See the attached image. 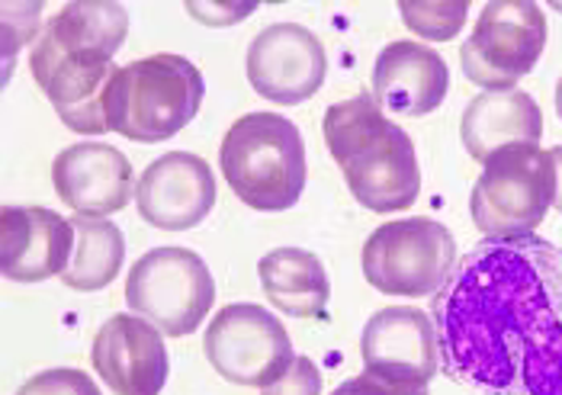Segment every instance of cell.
I'll list each match as a JSON object with an SVG mask.
<instances>
[{
  "label": "cell",
  "mask_w": 562,
  "mask_h": 395,
  "mask_svg": "<svg viewBox=\"0 0 562 395\" xmlns=\"http://www.w3.org/2000/svg\"><path fill=\"white\" fill-rule=\"evenodd\" d=\"M447 380L476 395H562V248L485 238L431 303Z\"/></svg>",
  "instance_id": "1"
},
{
  "label": "cell",
  "mask_w": 562,
  "mask_h": 395,
  "mask_svg": "<svg viewBox=\"0 0 562 395\" xmlns=\"http://www.w3.org/2000/svg\"><path fill=\"white\" fill-rule=\"evenodd\" d=\"M126 36L130 13L110 0H75L48 16L40 43L30 52V71L68 129L85 135L110 132L106 90L120 71L113 58Z\"/></svg>",
  "instance_id": "2"
},
{
  "label": "cell",
  "mask_w": 562,
  "mask_h": 395,
  "mask_svg": "<svg viewBox=\"0 0 562 395\" xmlns=\"http://www.w3.org/2000/svg\"><path fill=\"white\" fill-rule=\"evenodd\" d=\"M325 145L338 161L350 196L370 213H402L422 193L415 142L386 120L370 93L328 106L322 123Z\"/></svg>",
  "instance_id": "3"
},
{
  "label": "cell",
  "mask_w": 562,
  "mask_h": 395,
  "mask_svg": "<svg viewBox=\"0 0 562 395\" xmlns=\"http://www.w3.org/2000/svg\"><path fill=\"white\" fill-rule=\"evenodd\" d=\"M218 168L245 206L258 213L293 210L308 177L303 132L280 113H248L225 132Z\"/></svg>",
  "instance_id": "4"
},
{
  "label": "cell",
  "mask_w": 562,
  "mask_h": 395,
  "mask_svg": "<svg viewBox=\"0 0 562 395\" xmlns=\"http://www.w3.org/2000/svg\"><path fill=\"white\" fill-rule=\"evenodd\" d=\"M206 97L200 68L183 55H151L120 68L106 90V126L132 142H168L187 129Z\"/></svg>",
  "instance_id": "5"
},
{
  "label": "cell",
  "mask_w": 562,
  "mask_h": 395,
  "mask_svg": "<svg viewBox=\"0 0 562 395\" xmlns=\"http://www.w3.org/2000/svg\"><path fill=\"white\" fill-rule=\"evenodd\" d=\"M557 200V165L540 145H508L482 161L470 213L485 238H524Z\"/></svg>",
  "instance_id": "6"
},
{
  "label": "cell",
  "mask_w": 562,
  "mask_h": 395,
  "mask_svg": "<svg viewBox=\"0 0 562 395\" xmlns=\"http://www.w3.org/2000/svg\"><path fill=\"white\" fill-rule=\"evenodd\" d=\"M460 261L457 238L443 222L412 216L380 225L363 245V276L386 296H434Z\"/></svg>",
  "instance_id": "7"
},
{
  "label": "cell",
  "mask_w": 562,
  "mask_h": 395,
  "mask_svg": "<svg viewBox=\"0 0 562 395\" xmlns=\"http://www.w3.org/2000/svg\"><path fill=\"white\" fill-rule=\"evenodd\" d=\"M213 303L216 280L190 248H151L126 276V306L171 338L193 335Z\"/></svg>",
  "instance_id": "8"
},
{
  "label": "cell",
  "mask_w": 562,
  "mask_h": 395,
  "mask_svg": "<svg viewBox=\"0 0 562 395\" xmlns=\"http://www.w3.org/2000/svg\"><path fill=\"white\" fill-rule=\"evenodd\" d=\"M547 48V16L530 0H492L482 7L473 36L460 48L467 81L482 90H515Z\"/></svg>",
  "instance_id": "9"
},
{
  "label": "cell",
  "mask_w": 562,
  "mask_h": 395,
  "mask_svg": "<svg viewBox=\"0 0 562 395\" xmlns=\"http://www.w3.org/2000/svg\"><path fill=\"white\" fill-rule=\"evenodd\" d=\"M203 351L222 380L235 386H270L296 360L280 318L255 303L218 308L203 335Z\"/></svg>",
  "instance_id": "10"
},
{
  "label": "cell",
  "mask_w": 562,
  "mask_h": 395,
  "mask_svg": "<svg viewBox=\"0 0 562 395\" xmlns=\"http://www.w3.org/2000/svg\"><path fill=\"white\" fill-rule=\"evenodd\" d=\"M360 357L363 373L392 395H428L440 366L431 315L412 306L380 308L363 325Z\"/></svg>",
  "instance_id": "11"
},
{
  "label": "cell",
  "mask_w": 562,
  "mask_h": 395,
  "mask_svg": "<svg viewBox=\"0 0 562 395\" xmlns=\"http://www.w3.org/2000/svg\"><path fill=\"white\" fill-rule=\"evenodd\" d=\"M248 84L270 103L296 106L315 97L325 75L328 55L312 30L300 23H270L248 45Z\"/></svg>",
  "instance_id": "12"
},
{
  "label": "cell",
  "mask_w": 562,
  "mask_h": 395,
  "mask_svg": "<svg viewBox=\"0 0 562 395\" xmlns=\"http://www.w3.org/2000/svg\"><path fill=\"white\" fill-rule=\"evenodd\" d=\"M90 363L116 395H161L171 357L161 331L142 315H113L93 335Z\"/></svg>",
  "instance_id": "13"
},
{
  "label": "cell",
  "mask_w": 562,
  "mask_h": 395,
  "mask_svg": "<svg viewBox=\"0 0 562 395\" xmlns=\"http://www.w3.org/2000/svg\"><path fill=\"white\" fill-rule=\"evenodd\" d=\"M138 216L161 232L196 228L216 206L213 168L193 151H168L135 183Z\"/></svg>",
  "instance_id": "14"
},
{
  "label": "cell",
  "mask_w": 562,
  "mask_h": 395,
  "mask_svg": "<svg viewBox=\"0 0 562 395\" xmlns=\"http://www.w3.org/2000/svg\"><path fill=\"white\" fill-rule=\"evenodd\" d=\"M52 183L65 206L78 216L106 219L126 210L135 193L130 158L103 142H81L52 161Z\"/></svg>",
  "instance_id": "15"
},
{
  "label": "cell",
  "mask_w": 562,
  "mask_h": 395,
  "mask_svg": "<svg viewBox=\"0 0 562 395\" xmlns=\"http://www.w3.org/2000/svg\"><path fill=\"white\" fill-rule=\"evenodd\" d=\"M0 251L7 280L43 283L68 270L75 255V225L45 206H3Z\"/></svg>",
  "instance_id": "16"
},
{
  "label": "cell",
  "mask_w": 562,
  "mask_h": 395,
  "mask_svg": "<svg viewBox=\"0 0 562 395\" xmlns=\"http://www.w3.org/2000/svg\"><path fill=\"white\" fill-rule=\"evenodd\" d=\"M450 90L447 61L422 43H390L373 65V100L395 116H428Z\"/></svg>",
  "instance_id": "17"
},
{
  "label": "cell",
  "mask_w": 562,
  "mask_h": 395,
  "mask_svg": "<svg viewBox=\"0 0 562 395\" xmlns=\"http://www.w3.org/2000/svg\"><path fill=\"white\" fill-rule=\"evenodd\" d=\"M460 135L479 165L508 145H540L543 113L527 90H482L470 100Z\"/></svg>",
  "instance_id": "18"
},
{
  "label": "cell",
  "mask_w": 562,
  "mask_h": 395,
  "mask_svg": "<svg viewBox=\"0 0 562 395\" xmlns=\"http://www.w3.org/2000/svg\"><path fill=\"white\" fill-rule=\"evenodd\" d=\"M258 276L263 296L283 315H290V318H322L325 315L328 300H331V283L325 273V263L312 251L277 248L260 258Z\"/></svg>",
  "instance_id": "19"
},
{
  "label": "cell",
  "mask_w": 562,
  "mask_h": 395,
  "mask_svg": "<svg viewBox=\"0 0 562 395\" xmlns=\"http://www.w3.org/2000/svg\"><path fill=\"white\" fill-rule=\"evenodd\" d=\"M75 255L68 270L61 273V283L78 293H97L110 286L126 258V235L110 219H90L75 216Z\"/></svg>",
  "instance_id": "20"
},
{
  "label": "cell",
  "mask_w": 562,
  "mask_h": 395,
  "mask_svg": "<svg viewBox=\"0 0 562 395\" xmlns=\"http://www.w3.org/2000/svg\"><path fill=\"white\" fill-rule=\"evenodd\" d=\"M398 13L412 33H418L428 43H450L460 36L470 0H402Z\"/></svg>",
  "instance_id": "21"
},
{
  "label": "cell",
  "mask_w": 562,
  "mask_h": 395,
  "mask_svg": "<svg viewBox=\"0 0 562 395\" xmlns=\"http://www.w3.org/2000/svg\"><path fill=\"white\" fill-rule=\"evenodd\" d=\"M16 395H100V386L87 376L85 370L55 366V370H43L33 380H26Z\"/></svg>",
  "instance_id": "22"
},
{
  "label": "cell",
  "mask_w": 562,
  "mask_h": 395,
  "mask_svg": "<svg viewBox=\"0 0 562 395\" xmlns=\"http://www.w3.org/2000/svg\"><path fill=\"white\" fill-rule=\"evenodd\" d=\"M260 395H322V373H318L315 360L296 357L290 363V370L280 380H273L270 386H263Z\"/></svg>",
  "instance_id": "23"
},
{
  "label": "cell",
  "mask_w": 562,
  "mask_h": 395,
  "mask_svg": "<svg viewBox=\"0 0 562 395\" xmlns=\"http://www.w3.org/2000/svg\"><path fill=\"white\" fill-rule=\"evenodd\" d=\"M187 10H190L196 20L210 23V26H228V23H238L241 16L255 13L258 3H241V7H225V3H187Z\"/></svg>",
  "instance_id": "24"
},
{
  "label": "cell",
  "mask_w": 562,
  "mask_h": 395,
  "mask_svg": "<svg viewBox=\"0 0 562 395\" xmlns=\"http://www.w3.org/2000/svg\"><path fill=\"white\" fill-rule=\"evenodd\" d=\"M331 395H392L386 386H380L376 380H370L367 373H360V376H350V380H345L338 390Z\"/></svg>",
  "instance_id": "25"
},
{
  "label": "cell",
  "mask_w": 562,
  "mask_h": 395,
  "mask_svg": "<svg viewBox=\"0 0 562 395\" xmlns=\"http://www.w3.org/2000/svg\"><path fill=\"white\" fill-rule=\"evenodd\" d=\"M550 155H553V165H557V200H553V206L562 213V145L550 148Z\"/></svg>",
  "instance_id": "26"
},
{
  "label": "cell",
  "mask_w": 562,
  "mask_h": 395,
  "mask_svg": "<svg viewBox=\"0 0 562 395\" xmlns=\"http://www.w3.org/2000/svg\"><path fill=\"white\" fill-rule=\"evenodd\" d=\"M557 113H560V120H562V78H560V84H557Z\"/></svg>",
  "instance_id": "27"
}]
</instances>
